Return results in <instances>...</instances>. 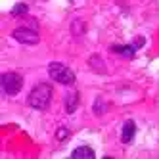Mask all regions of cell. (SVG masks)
Returning <instances> with one entry per match:
<instances>
[{"label": "cell", "mask_w": 159, "mask_h": 159, "mask_svg": "<svg viewBox=\"0 0 159 159\" xmlns=\"http://www.w3.org/2000/svg\"><path fill=\"white\" fill-rule=\"evenodd\" d=\"M50 100H52V88H50V84H44L42 83V84H37L35 88L31 90V94H29V106L39 109V111H42V109L48 107Z\"/></svg>", "instance_id": "6da1fadb"}, {"label": "cell", "mask_w": 159, "mask_h": 159, "mask_svg": "<svg viewBox=\"0 0 159 159\" xmlns=\"http://www.w3.org/2000/svg\"><path fill=\"white\" fill-rule=\"evenodd\" d=\"M48 73H50V77L54 79V81H58L60 84H73L75 83V73L63 63H58V61L50 63Z\"/></svg>", "instance_id": "7a4b0ae2"}, {"label": "cell", "mask_w": 159, "mask_h": 159, "mask_svg": "<svg viewBox=\"0 0 159 159\" xmlns=\"http://www.w3.org/2000/svg\"><path fill=\"white\" fill-rule=\"evenodd\" d=\"M21 84H23V79H21L17 73H4V77H2V86H4V92L6 94L16 96L19 90H21Z\"/></svg>", "instance_id": "3957f363"}, {"label": "cell", "mask_w": 159, "mask_h": 159, "mask_svg": "<svg viewBox=\"0 0 159 159\" xmlns=\"http://www.w3.org/2000/svg\"><path fill=\"white\" fill-rule=\"evenodd\" d=\"M14 39L23 42V44H37L39 42V33L31 31V29H16L14 31Z\"/></svg>", "instance_id": "277c9868"}, {"label": "cell", "mask_w": 159, "mask_h": 159, "mask_svg": "<svg viewBox=\"0 0 159 159\" xmlns=\"http://www.w3.org/2000/svg\"><path fill=\"white\" fill-rule=\"evenodd\" d=\"M134 132H136V125H134V121H127L123 125V132H121V140L125 142V144H129L132 138H134Z\"/></svg>", "instance_id": "5b68a950"}, {"label": "cell", "mask_w": 159, "mask_h": 159, "mask_svg": "<svg viewBox=\"0 0 159 159\" xmlns=\"http://www.w3.org/2000/svg\"><path fill=\"white\" fill-rule=\"evenodd\" d=\"M73 159H94V150L92 148H88V146H81V148H77V150H73Z\"/></svg>", "instance_id": "8992f818"}, {"label": "cell", "mask_w": 159, "mask_h": 159, "mask_svg": "<svg viewBox=\"0 0 159 159\" xmlns=\"http://www.w3.org/2000/svg\"><path fill=\"white\" fill-rule=\"evenodd\" d=\"M77 104H79V96L77 94H69L67 96V100H65V109H67V113H73L75 111V107H77Z\"/></svg>", "instance_id": "52a82bcc"}, {"label": "cell", "mask_w": 159, "mask_h": 159, "mask_svg": "<svg viewBox=\"0 0 159 159\" xmlns=\"http://www.w3.org/2000/svg\"><path fill=\"white\" fill-rule=\"evenodd\" d=\"M113 50L119 52V54H123V56H127V58L134 56V52H136V48H132V46H115Z\"/></svg>", "instance_id": "ba28073f"}, {"label": "cell", "mask_w": 159, "mask_h": 159, "mask_svg": "<svg viewBox=\"0 0 159 159\" xmlns=\"http://www.w3.org/2000/svg\"><path fill=\"white\" fill-rule=\"evenodd\" d=\"M21 14H27V6H25V4H17V6L12 8V16H14V17L21 16Z\"/></svg>", "instance_id": "9c48e42d"}]
</instances>
